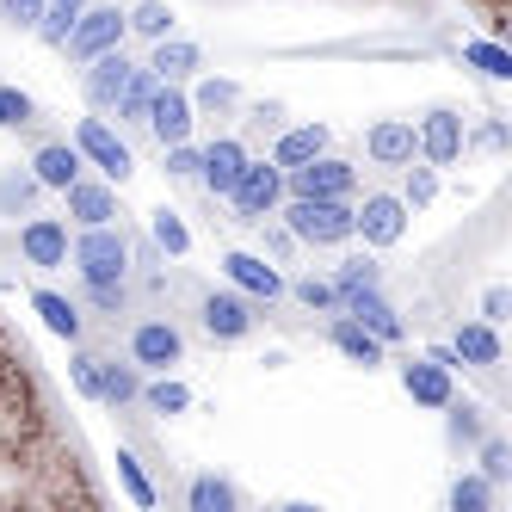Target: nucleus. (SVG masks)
Wrapping results in <instances>:
<instances>
[{
	"mask_svg": "<svg viewBox=\"0 0 512 512\" xmlns=\"http://www.w3.org/2000/svg\"><path fill=\"white\" fill-rule=\"evenodd\" d=\"M155 87H161V81H155L149 68L136 62V75H130V81H124V93L112 99V112H118V124H142V118H149V99H155Z\"/></svg>",
	"mask_w": 512,
	"mask_h": 512,
	"instance_id": "cd10ccee",
	"label": "nucleus"
},
{
	"mask_svg": "<svg viewBox=\"0 0 512 512\" xmlns=\"http://www.w3.org/2000/svg\"><path fill=\"white\" fill-rule=\"evenodd\" d=\"M38 192H44V186L31 179V167H25V173H19V167H13V173H0V210H25Z\"/></svg>",
	"mask_w": 512,
	"mask_h": 512,
	"instance_id": "79ce46f5",
	"label": "nucleus"
},
{
	"mask_svg": "<svg viewBox=\"0 0 512 512\" xmlns=\"http://www.w3.org/2000/svg\"><path fill=\"white\" fill-rule=\"evenodd\" d=\"M278 216H284L290 241H303V247H346L352 241V198H290L284 192Z\"/></svg>",
	"mask_w": 512,
	"mask_h": 512,
	"instance_id": "f257e3e1",
	"label": "nucleus"
},
{
	"mask_svg": "<svg viewBox=\"0 0 512 512\" xmlns=\"http://www.w3.org/2000/svg\"><path fill=\"white\" fill-rule=\"evenodd\" d=\"M414 136H420V161L426 167H457L463 149H469V130H463V118L451 112V105H432Z\"/></svg>",
	"mask_w": 512,
	"mask_h": 512,
	"instance_id": "6e6552de",
	"label": "nucleus"
},
{
	"mask_svg": "<svg viewBox=\"0 0 512 512\" xmlns=\"http://www.w3.org/2000/svg\"><path fill=\"white\" fill-rule=\"evenodd\" d=\"M87 303L99 309V315H124L130 309V278H105V284H87Z\"/></svg>",
	"mask_w": 512,
	"mask_h": 512,
	"instance_id": "a19ab883",
	"label": "nucleus"
},
{
	"mask_svg": "<svg viewBox=\"0 0 512 512\" xmlns=\"http://www.w3.org/2000/svg\"><path fill=\"white\" fill-rule=\"evenodd\" d=\"M130 75H136V62L124 56V44H118V50H99V56L81 68V93H87V105H93V112H112V99L124 93Z\"/></svg>",
	"mask_w": 512,
	"mask_h": 512,
	"instance_id": "ddd939ff",
	"label": "nucleus"
},
{
	"mask_svg": "<svg viewBox=\"0 0 512 512\" xmlns=\"http://www.w3.org/2000/svg\"><path fill=\"white\" fill-rule=\"evenodd\" d=\"M81 173H87V161H81V149H75V142H38V155H31V179H38L44 192L75 186Z\"/></svg>",
	"mask_w": 512,
	"mask_h": 512,
	"instance_id": "6ab92c4d",
	"label": "nucleus"
},
{
	"mask_svg": "<svg viewBox=\"0 0 512 512\" xmlns=\"http://www.w3.org/2000/svg\"><path fill=\"white\" fill-rule=\"evenodd\" d=\"M19 260L31 272L68 266V223H62V216H31V223H19Z\"/></svg>",
	"mask_w": 512,
	"mask_h": 512,
	"instance_id": "9d476101",
	"label": "nucleus"
},
{
	"mask_svg": "<svg viewBox=\"0 0 512 512\" xmlns=\"http://www.w3.org/2000/svg\"><path fill=\"white\" fill-rule=\"evenodd\" d=\"M198 321H204V334H210V340L235 346V340L253 334V321H260V315H253V297H241V290H204Z\"/></svg>",
	"mask_w": 512,
	"mask_h": 512,
	"instance_id": "0eeeda50",
	"label": "nucleus"
},
{
	"mask_svg": "<svg viewBox=\"0 0 512 512\" xmlns=\"http://www.w3.org/2000/svg\"><path fill=\"white\" fill-rule=\"evenodd\" d=\"M136 401H149V414H167V420H173V414H186V408H192V389H186V383H173V377L161 371L155 383H142Z\"/></svg>",
	"mask_w": 512,
	"mask_h": 512,
	"instance_id": "c756f323",
	"label": "nucleus"
},
{
	"mask_svg": "<svg viewBox=\"0 0 512 512\" xmlns=\"http://www.w3.org/2000/svg\"><path fill=\"white\" fill-rule=\"evenodd\" d=\"M364 155H371V167H395L401 173L420 155V136H414L408 118H377L371 130H364Z\"/></svg>",
	"mask_w": 512,
	"mask_h": 512,
	"instance_id": "2eb2a0df",
	"label": "nucleus"
},
{
	"mask_svg": "<svg viewBox=\"0 0 512 512\" xmlns=\"http://www.w3.org/2000/svg\"><path fill=\"white\" fill-rule=\"evenodd\" d=\"M451 352H457V364H475V371H500V358H506L494 321H457Z\"/></svg>",
	"mask_w": 512,
	"mask_h": 512,
	"instance_id": "412c9836",
	"label": "nucleus"
},
{
	"mask_svg": "<svg viewBox=\"0 0 512 512\" xmlns=\"http://www.w3.org/2000/svg\"><path fill=\"white\" fill-rule=\"evenodd\" d=\"M62 198H68V216H75L81 229H93V223H112L118 216V192H112V179H75V186H62Z\"/></svg>",
	"mask_w": 512,
	"mask_h": 512,
	"instance_id": "a211bd4d",
	"label": "nucleus"
},
{
	"mask_svg": "<svg viewBox=\"0 0 512 512\" xmlns=\"http://www.w3.org/2000/svg\"><path fill=\"white\" fill-rule=\"evenodd\" d=\"M186 358V334L173 321H136L130 327V364L136 371H173Z\"/></svg>",
	"mask_w": 512,
	"mask_h": 512,
	"instance_id": "1a4fd4ad",
	"label": "nucleus"
},
{
	"mask_svg": "<svg viewBox=\"0 0 512 512\" xmlns=\"http://www.w3.org/2000/svg\"><path fill=\"white\" fill-rule=\"evenodd\" d=\"M401 389H408L420 408H445V401L457 395L451 371H445V364H432V358H408V364H401Z\"/></svg>",
	"mask_w": 512,
	"mask_h": 512,
	"instance_id": "5701e85b",
	"label": "nucleus"
},
{
	"mask_svg": "<svg viewBox=\"0 0 512 512\" xmlns=\"http://www.w3.org/2000/svg\"><path fill=\"white\" fill-rule=\"evenodd\" d=\"M124 44V13L118 7H93V0H87V13L75 19V31H68V56H75V62H93L99 50H118Z\"/></svg>",
	"mask_w": 512,
	"mask_h": 512,
	"instance_id": "9b49d317",
	"label": "nucleus"
},
{
	"mask_svg": "<svg viewBox=\"0 0 512 512\" xmlns=\"http://www.w3.org/2000/svg\"><path fill=\"white\" fill-rule=\"evenodd\" d=\"M68 377H75V389L87 401H99V352H75L68 358Z\"/></svg>",
	"mask_w": 512,
	"mask_h": 512,
	"instance_id": "49530a36",
	"label": "nucleus"
},
{
	"mask_svg": "<svg viewBox=\"0 0 512 512\" xmlns=\"http://www.w3.org/2000/svg\"><path fill=\"white\" fill-rule=\"evenodd\" d=\"M241 167H247V142H241V136H216V142H204L198 179H204V192H210V198H229V192H235V179H241Z\"/></svg>",
	"mask_w": 512,
	"mask_h": 512,
	"instance_id": "4468645a",
	"label": "nucleus"
},
{
	"mask_svg": "<svg viewBox=\"0 0 512 512\" xmlns=\"http://www.w3.org/2000/svg\"><path fill=\"white\" fill-rule=\"evenodd\" d=\"M475 451H482V475H488L494 488L512 482V445H506L500 432H482V438H475Z\"/></svg>",
	"mask_w": 512,
	"mask_h": 512,
	"instance_id": "e433bc0d",
	"label": "nucleus"
},
{
	"mask_svg": "<svg viewBox=\"0 0 512 512\" xmlns=\"http://www.w3.org/2000/svg\"><path fill=\"white\" fill-rule=\"evenodd\" d=\"M124 31H136V38H167V31H173V7H167V0H142V7L136 13H124Z\"/></svg>",
	"mask_w": 512,
	"mask_h": 512,
	"instance_id": "7c9ffc66",
	"label": "nucleus"
},
{
	"mask_svg": "<svg viewBox=\"0 0 512 512\" xmlns=\"http://www.w3.org/2000/svg\"><path fill=\"white\" fill-rule=\"evenodd\" d=\"M401 173H408V186H401V204H408V210H426V204L438 198V167H426V161L414 167V161H408Z\"/></svg>",
	"mask_w": 512,
	"mask_h": 512,
	"instance_id": "58836bf2",
	"label": "nucleus"
},
{
	"mask_svg": "<svg viewBox=\"0 0 512 512\" xmlns=\"http://www.w3.org/2000/svg\"><path fill=\"white\" fill-rule=\"evenodd\" d=\"M31 118H38V105H31V93H19V87H0V130H25Z\"/></svg>",
	"mask_w": 512,
	"mask_h": 512,
	"instance_id": "37998d69",
	"label": "nucleus"
},
{
	"mask_svg": "<svg viewBox=\"0 0 512 512\" xmlns=\"http://www.w3.org/2000/svg\"><path fill=\"white\" fill-rule=\"evenodd\" d=\"M155 247L161 253H173V260H186V253H192V229L186 223H179V210H155Z\"/></svg>",
	"mask_w": 512,
	"mask_h": 512,
	"instance_id": "c9c22d12",
	"label": "nucleus"
},
{
	"mask_svg": "<svg viewBox=\"0 0 512 512\" xmlns=\"http://www.w3.org/2000/svg\"><path fill=\"white\" fill-rule=\"evenodd\" d=\"M284 192H290V198H352V192H358V167L321 149V155L303 161V167H284Z\"/></svg>",
	"mask_w": 512,
	"mask_h": 512,
	"instance_id": "20e7f679",
	"label": "nucleus"
},
{
	"mask_svg": "<svg viewBox=\"0 0 512 512\" xmlns=\"http://www.w3.org/2000/svg\"><path fill=\"white\" fill-rule=\"evenodd\" d=\"M81 13H87V0H44V13H38V25H31V31H38V38H44L50 50H62Z\"/></svg>",
	"mask_w": 512,
	"mask_h": 512,
	"instance_id": "bb28decb",
	"label": "nucleus"
},
{
	"mask_svg": "<svg viewBox=\"0 0 512 512\" xmlns=\"http://www.w3.org/2000/svg\"><path fill=\"white\" fill-rule=\"evenodd\" d=\"M229 204H235V223L266 229L272 216H278V204H284V167H278V161H253V155H247V167H241V179H235Z\"/></svg>",
	"mask_w": 512,
	"mask_h": 512,
	"instance_id": "7ed1b4c3",
	"label": "nucleus"
},
{
	"mask_svg": "<svg viewBox=\"0 0 512 512\" xmlns=\"http://www.w3.org/2000/svg\"><path fill=\"white\" fill-rule=\"evenodd\" d=\"M68 260H75L81 284H105V278H130L136 253H130V235L118 223H93V229H81L68 241Z\"/></svg>",
	"mask_w": 512,
	"mask_h": 512,
	"instance_id": "f03ea898",
	"label": "nucleus"
},
{
	"mask_svg": "<svg viewBox=\"0 0 512 512\" xmlns=\"http://www.w3.org/2000/svg\"><path fill=\"white\" fill-rule=\"evenodd\" d=\"M223 272H229V284L241 290V297H253V303H278L284 297V272L266 260V253L235 247V253H223Z\"/></svg>",
	"mask_w": 512,
	"mask_h": 512,
	"instance_id": "f8f14e48",
	"label": "nucleus"
},
{
	"mask_svg": "<svg viewBox=\"0 0 512 512\" xmlns=\"http://www.w3.org/2000/svg\"><path fill=\"white\" fill-rule=\"evenodd\" d=\"M31 309L44 315V327L56 340H68V346H81V334H87V315L68 303V297H56V290H31Z\"/></svg>",
	"mask_w": 512,
	"mask_h": 512,
	"instance_id": "b1692460",
	"label": "nucleus"
},
{
	"mask_svg": "<svg viewBox=\"0 0 512 512\" xmlns=\"http://www.w3.org/2000/svg\"><path fill=\"white\" fill-rule=\"evenodd\" d=\"M494 506V482L488 475H457L451 482V512H488Z\"/></svg>",
	"mask_w": 512,
	"mask_h": 512,
	"instance_id": "4c0bfd02",
	"label": "nucleus"
},
{
	"mask_svg": "<svg viewBox=\"0 0 512 512\" xmlns=\"http://www.w3.org/2000/svg\"><path fill=\"white\" fill-rule=\"evenodd\" d=\"M321 149H327V124H290V130L278 136L272 161H278V167H303V161H315Z\"/></svg>",
	"mask_w": 512,
	"mask_h": 512,
	"instance_id": "393cba45",
	"label": "nucleus"
},
{
	"mask_svg": "<svg viewBox=\"0 0 512 512\" xmlns=\"http://www.w3.org/2000/svg\"><path fill=\"white\" fill-rule=\"evenodd\" d=\"M186 506H192V512H235V506H241V494L223 482V475H192Z\"/></svg>",
	"mask_w": 512,
	"mask_h": 512,
	"instance_id": "c85d7f7f",
	"label": "nucleus"
},
{
	"mask_svg": "<svg viewBox=\"0 0 512 512\" xmlns=\"http://www.w3.org/2000/svg\"><path fill=\"white\" fill-rule=\"evenodd\" d=\"M75 149H81V161H93L105 179H112V186H124L130 167H136L130 142H124L112 124H105V118H81V124H75Z\"/></svg>",
	"mask_w": 512,
	"mask_h": 512,
	"instance_id": "39448f33",
	"label": "nucleus"
},
{
	"mask_svg": "<svg viewBox=\"0 0 512 512\" xmlns=\"http://www.w3.org/2000/svg\"><path fill=\"white\" fill-rule=\"evenodd\" d=\"M340 309H346L358 327H371L383 346H395L401 334H408V327H401V309L383 297V284H377V290H352V297H340Z\"/></svg>",
	"mask_w": 512,
	"mask_h": 512,
	"instance_id": "f3484780",
	"label": "nucleus"
},
{
	"mask_svg": "<svg viewBox=\"0 0 512 512\" xmlns=\"http://www.w3.org/2000/svg\"><path fill=\"white\" fill-rule=\"evenodd\" d=\"M38 13H44V0H0V19H7L13 31H31Z\"/></svg>",
	"mask_w": 512,
	"mask_h": 512,
	"instance_id": "de8ad7c7",
	"label": "nucleus"
},
{
	"mask_svg": "<svg viewBox=\"0 0 512 512\" xmlns=\"http://www.w3.org/2000/svg\"><path fill=\"white\" fill-rule=\"evenodd\" d=\"M198 142L186 136V142H167V179H198Z\"/></svg>",
	"mask_w": 512,
	"mask_h": 512,
	"instance_id": "a18cd8bd",
	"label": "nucleus"
},
{
	"mask_svg": "<svg viewBox=\"0 0 512 512\" xmlns=\"http://www.w3.org/2000/svg\"><path fill=\"white\" fill-rule=\"evenodd\" d=\"M377 284H383V266L364 260V253L340 260V272H334V290H340V297H352V290H377Z\"/></svg>",
	"mask_w": 512,
	"mask_h": 512,
	"instance_id": "72a5a7b5",
	"label": "nucleus"
},
{
	"mask_svg": "<svg viewBox=\"0 0 512 512\" xmlns=\"http://www.w3.org/2000/svg\"><path fill=\"white\" fill-rule=\"evenodd\" d=\"M118 482H124V494H130L136 506H155V488H149V475H142V463H136L130 451H118Z\"/></svg>",
	"mask_w": 512,
	"mask_h": 512,
	"instance_id": "c03bdc74",
	"label": "nucleus"
},
{
	"mask_svg": "<svg viewBox=\"0 0 512 512\" xmlns=\"http://www.w3.org/2000/svg\"><path fill=\"white\" fill-rule=\"evenodd\" d=\"M142 68H149L155 81H192L198 68H204V50L192 38H173V31H167V38H155V56L142 62Z\"/></svg>",
	"mask_w": 512,
	"mask_h": 512,
	"instance_id": "4be33fe9",
	"label": "nucleus"
},
{
	"mask_svg": "<svg viewBox=\"0 0 512 512\" xmlns=\"http://www.w3.org/2000/svg\"><path fill=\"white\" fill-rule=\"evenodd\" d=\"M506 309H512V290H506V284H488V290H482V321H494V327H500V321H506Z\"/></svg>",
	"mask_w": 512,
	"mask_h": 512,
	"instance_id": "09e8293b",
	"label": "nucleus"
},
{
	"mask_svg": "<svg viewBox=\"0 0 512 512\" xmlns=\"http://www.w3.org/2000/svg\"><path fill=\"white\" fill-rule=\"evenodd\" d=\"M235 99H241V87H235V81L204 75V81H198V93H192V112H229Z\"/></svg>",
	"mask_w": 512,
	"mask_h": 512,
	"instance_id": "ea45409f",
	"label": "nucleus"
},
{
	"mask_svg": "<svg viewBox=\"0 0 512 512\" xmlns=\"http://www.w3.org/2000/svg\"><path fill=\"white\" fill-rule=\"evenodd\" d=\"M463 62L482 68L488 81H512V56H506L500 44H488V38H469V44H463Z\"/></svg>",
	"mask_w": 512,
	"mask_h": 512,
	"instance_id": "473e14b6",
	"label": "nucleus"
},
{
	"mask_svg": "<svg viewBox=\"0 0 512 512\" xmlns=\"http://www.w3.org/2000/svg\"><path fill=\"white\" fill-rule=\"evenodd\" d=\"M445 414H451V445L463 451V445H475V438L488 432V420H482V408H475V401H445Z\"/></svg>",
	"mask_w": 512,
	"mask_h": 512,
	"instance_id": "f704fd0d",
	"label": "nucleus"
},
{
	"mask_svg": "<svg viewBox=\"0 0 512 512\" xmlns=\"http://www.w3.org/2000/svg\"><path fill=\"white\" fill-rule=\"evenodd\" d=\"M142 124H149V130L161 136V149H167V142H186V136H192L198 112H192V99L179 93V81H161L155 99H149V118H142Z\"/></svg>",
	"mask_w": 512,
	"mask_h": 512,
	"instance_id": "dca6fc26",
	"label": "nucleus"
},
{
	"mask_svg": "<svg viewBox=\"0 0 512 512\" xmlns=\"http://www.w3.org/2000/svg\"><path fill=\"white\" fill-rule=\"evenodd\" d=\"M408 204H401V192H371L364 204H352V235H364V247H395L401 235H408Z\"/></svg>",
	"mask_w": 512,
	"mask_h": 512,
	"instance_id": "423d86ee",
	"label": "nucleus"
},
{
	"mask_svg": "<svg viewBox=\"0 0 512 512\" xmlns=\"http://www.w3.org/2000/svg\"><path fill=\"white\" fill-rule=\"evenodd\" d=\"M136 395H142V377H136V364L99 358V401H105V408H130Z\"/></svg>",
	"mask_w": 512,
	"mask_h": 512,
	"instance_id": "a878e982",
	"label": "nucleus"
},
{
	"mask_svg": "<svg viewBox=\"0 0 512 512\" xmlns=\"http://www.w3.org/2000/svg\"><path fill=\"white\" fill-rule=\"evenodd\" d=\"M284 290H290V297H297L303 309H315V315H334V309H340V290H334V278H315V272H309V278L284 284Z\"/></svg>",
	"mask_w": 512,
	"mask_h": 512,
	"instance_id": "2f4dec72",
	"label": "nucleus"
},
{
	"mask_svg": "<svg viewBox=\"0 0 512 512\" xmlns=\"http://www.w3.org/2000/svg\"><path fill=\"white\" fill-rule=\"evenodd\" d=\"M327 340H334V352H346L352 364H364V371H377V364H383V340L371 334V327H358L346 309H334V315H327Z\"/></svg>",
	"mask_w": 512,
	"mask_h": 512,
	"instance_id": "aec40b11",
	"label": "nucleus"
}]
</instances>
